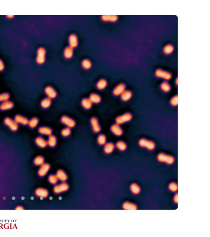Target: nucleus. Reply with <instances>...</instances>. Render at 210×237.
I'll return each mask as SVG.
<instances>
[{"instance_id": "37", "label": "nucleus", "mask_w": 210, "mask_h": 237, "mask_svg": "<svg viewBox=\"0 0 210 237\" xmlns=\"http://www.w3.org/2000/svg\"><path fill=\"white\" fill-rule=\"evenodd\" d=\"M33 162L36 166H41L44 163V158L41 156H38L35 158Z\"/></svg>"}, {"instance_id": "11", "label": "nucleus", "mask_w": 210, "mask_h": 237, "mask_svg": "<svg viewBox=\"0 0 210 237\" xmlns=\"http://www.w3.org/2000/svg\"><path fill=\"white\" fill-rule=\"evenodd\" d=\"M68 42L69 46L73 49L77 47L79 43L77 36L75 34H71L68 38Z\"/></svg>"}, {"instance_id": "12", "label": "nucleus", "mask_w": 210, "mask_h": 237, "mask_svg": "<svg viewBox=\"0 0 210 237\" xmlns=\"http://www.w3.org/2000/svg\"><path fill=\"white\" fill-rule=\"evenodd\" d=\"M44 92L48 98L52 99L56 98L57 96V93L55 89L51 86H47L44 89Z\"/></svg>"}, {"instance_id": "14", "label": "nucleus", "mask_w": 210, "mask_h": 237, "mask_svg": "<svg viewBox=\"0 0 210 237\" xmlns=\"http://www.w3.org/2000/svg\"><path fill=\"white\" fill-rule=\"evenodd\" d=\"M35 194L37 197L39 198H47L49 196V193L48 191L46 189L38 188L35 191Z\"/></svg>"}, {"instance_id": "36", "label": "nucleus", "mask_w": 210, "mask_h": 237, "mask_svg": "<svg viewBox=\"0 0 210 237\" xmlns=\"http://www.w3.org/2000/svg\"><path fill=\"white\" fill-rule=\"evenodd\" d=\"M81 66L83 69L89 70L91 67L92 64L89 60L88 59H85L82 61Z\"/></svg>"}, {"instance_id": "46", "label": "nucleus", "mask_w": 210, "mask_h": 237, "mask_svg": "<svg viewBox=\"0 0 210 237\" xmlns=\"http://www.w3.org/2000/svg\"><path fill=\"white\" fill-rule=\"evenodd\" d=\"M15 210H24V207L22 206H17V207H16L15 209Z\"/></svg>"}, {"instance_id": "24", "label": "nucleus", "mask_w": 210, "mask_h": 237, "mask_svg": "<svg viewBox=\"0 0 210 237\" xmlns=\"http://www.w3.org/2000/svg\"><path fill=\"white\" fill-rule=\"evenodd\" d=\"M133 96V93L131 91L125 90L120 96L121 99L124 102L129 101L131 98Z\"/></svg>"}, {"instance_id": "31", "label": "nucleus", "mask_w": 210, "mask_h": 237, "mask_svg": "<svg viewBox=\"0 0 210 237\" xmlns=\"http://www.w3.org/2000/svg\"><path fill=\"white\" fill-rule=\"evenodd\" d=\"M48 141H47L48 145L54 148L55 147L57 144V138L55 135H51L49 136Z\"/></svg>"}, {"instance_id": "9", "label": "nucleus", "mask_w": 210, "mask_h": 237, "mask_svg": "<svg viewBox=\"0 0 210 237\" xmlns=\"http://www.w3.org/2000/svg\"><path fill=\"white\" fill-rule=\"evenodd\" d=\"M50 164L48 163H44L40 166L38 171V175L39 176L43 177L47 175L50 169Z\"/></svg>"}, {"instance_id": "5", "label": "nucleus", "mask_w": 210, "mask_h": 237, "mask_svg": "<svg viewBox=\"0 0 210 237\" xmlns=\"http://www.w3.org/2000/svg\"><path fill=\"white\" fill-rule=\"evenodd\" d=\"M133 116L131 113H125L117 117L115 119L116 123L119 125L124 124L131 120Z\"/></svg>"}, {"instance_id": "1", "label": "nucleus", "mask_w": 210, "mask_h": 237, "mask_svg": "<svg viewBox=\"0 0 210 237\" xmlns=\"http://www.w3.org/2000/svg\"><path fill=\"white\" fill-rule=\"evenodd\" d=\"M156 158L158 162L164 163L168 165H173L175 161V158L173 156L163 152L159 153L157 156Z\"/></svg>"}, {"instance_id": "34", "label": "nucleus", "mask_w": 210, "mask_h": 237, "mask_svg": "<svg viewBox=\"0 0 210 237\" xmlns=\"http://www.w3.org/2000/svg\"><path fill=\"white\" fill-rule=\"evenodd\" d=\"M117 148L121 152H124L127 149V145L125 142L122 141H119L116 143L115 145Z\"/></svg>"}, {"instance_id": "23", "label": "nucleus", "mask_w": 210, "mask_h": 237, "mask_svg": "<svg viewBox=\"0 0 210 237\" xmlns=\"http://www.w3.org/2000/svg\"><path fill=\"white\" fill-rule=\"evenodd\" d=\"M74 55V50L69 46L65 47L63 52L64 57L67 59H71Z\"/></svg>"}, {"instance_id": "7", "label": "nucleus", "mask_w": 210, "mask_h": 237, "mask_svg": "<svg viewBox=\"0 0 210 237\" xmlns=\"http://www.w3.org/2000/svg\"><path fill=\"white\" fill-rule=\"evenodd\" d=\"M4 123L12 131H17L19 128L18 124L14 120H12L9 117L5 118L4 120Z\"/></svg>"}, {"instance_id": "6", "label": "nucleus", "mask_w": 210, "mask_h": 237, "mask_svg": "<svg viewBox=\"0 0 210 237\" xmlns=\"http://www.w3.org/2000/svg\"><path fill=\"white\" fill-rule=\"evenodd\" d=\"M69 189V186L65 182H62L59 184L55 185L53 189L54 193L56 194L63 193L67 191Z\"/></svg>"}, {"instance_id": "13", "label": "nucleus", "mask_w": 210, "mask_h": 237, "mask_svg": "<svg viewBox=\"0 0 210 237\" xmlns=\"http://www.w3.org/2000/svg\"><path fill=\"white\" fill-rule=\"evenodd\" d=\"M90 124H91L92 130L95 133H97L100 132L101 128L100 124L98 122V120L96 117L91 118L90 120Z\"/></svg>"}, {"instance_id": "8", "label": "nucleus", "mask_w": 210, "mask_h": 237, "mask_svg": "<svg viewBox=\"0 0 210 237\" xmlns=\"http://www.w3.org/2000/svg\"><path fill=\"white\" fill-rule=\"evenodd\" d=\"M60 120L63 124L66 125L67 127L70 128L75 127L76 125L75 121L67 116H62Z\"/></svg>"}, {"instance_id": "15", "label": "nucleus", "mask_w": 210, "mask_h": 237, "mask_svg": "<svg viewBox=\"0 0 210 237\" xmlns=\"http://www.w3.org/2000/svg\"><path fill=\"white\" fill-rule=\"evenodd\" d=\"M129 189L131 193L133 195H138L141 192V188L140 186L136 183H132L130 185Z\"/></svg>"}, {"instance_id": "17", "label": "nucleus", "mask_w": 210, "mask_h": 237, "mask_svg": "<svg viewBox=\"0 0 210 237\" xmlns=\"http://www.w3.org/2000/svg\"><path fill=\"white\" fill-rule=\"evenodd\" d=\"M122 208L125 210H137L138 207L134 203L129 201H125L122 204Z\"/></svg>"}, {"instance_id": "39", "label": "nucleus", "mask_w": 210, "mask_h": 237, "mask_svg": "<svg viewBox=\"0 0 210 237\" xmlns=\"http://www.w3.org/2000/svg\"><path fill=\"white\" fill-rule=\"evenodd\" d=\"M97 143L100 145H104L106 143V137L104 134H100L97 139Z\"/></svg>"}, {"instance_id": "45", "label": "nucleus", "mask_w": 210, "mask_h": 237, "mask_svg": "<svg viewBox=\"0 0 210 237\" xmlns=\"http://www.w3.org/2000/svg\"><path fill=\"white\" fill-rule=\"evenodd\" d=\"M5 66L3 62L0 59V71H3L4 69Z\"/></svg>"}, {"instance_id": "33", "label": "nucleus", "mask_w": 210, "mask_h": 237, "mask_svg": "<svg viewBox=\"0 0 210 237\" xmlns=\"http://www.w3.org/2000/svg\"><path fill=\"white\" fill-rule=\"evenodd\" d=\"M51 104V99H50L48 97L42 100L40 103L41 107L44 109H47V108H49Z\"/></svg>"}, {"instance_id": "20", "label": "nucleus", "mask_w": 210, "mask_h": 237, "mask_svg": "<svg viewBox=\"0 0 210 237\" xmlns=\"http://www.w3.org/2000/svg\"><path fill=\"white\" fill-rule=\"evenodd\" d=\"M58 179L62 182H65L68 179V176L63 170L60 169L57 171L56 175Z\"/></svg>"}, {"instance_id": "21", "label": "nucleus", "mask_w": 210, "mask_h": 237, "mask_svg": "<svg viewBox=\"0 0 210 237\" xmlns=\"http://www.w3.org/2000/svg\"><path fill=\"white\" fill-rule=\"evenodd\" d=\"M14 120L18 124H21L23 125H28L29 121L27 118L21 115H17L15 116Z\"/></svg>"}, {"instance_id": "10", "label": "nucleus", "mask_w": 210, "mask_h": 237, "mask_svg": "<svg viewBox=\"0 0 210 237\" xmlns=\"http://www.w3.org/2000/svg\"><path fill=\"white\" fill-rule=\"evenodd\" d=\"M126 86L124 83H120L114 89L112 93L115 96H121L124 92L126 90Z\"/></svg>"}, {"instance_id": "32", "label": "nucleus", "mask_w": 210, "mask_h": 237, "mask_svg": "<svg viewBox=\"0 0 210 237\" xmlns=\"http://www.w3.org/2000/svg\"><path fill=\"white\" fill-rule=\"evenodd\" d=\"M107 85V82L104 79H101L97 83L96 87L99 90H102L106 88Z\"/></svg>"}, {"instance_id": "40", "label": "nucleus", "mask_w": 210, "mask_h": 237, "mask_svg": "<svg viewBox=\"0 0 210 237\" xmlns=\"http://www.w3.org/2000/svg\"><path fill=\"white\" fill-rule=\"evenodd\" d=\"M48 181L51 184L53 185L56 184L58 182V180L56 176V175H51L48 178Z\"/></svg>"}, {"instance_id": "38", "label": "nucleus", "mask_w": 210, "mask_h": 237, "mask_svg": "<svg viewBox=\"0 0 210 237\" xmlns=\"http://www.w3.org/2000/svg\"><path fill=\"white\" fill-rule=\"evenodd\" d=\"M39 123V120L36 117H33L29 120L28 125L32 128H35Z\"/></svg>"}, {"instance_id": "28", "label": "nucleus", "mask_w": 210, "mask_h": 237, "mask_svg": "<svg viewBox=\"0 0 210 237\" xmlns=\"http://www.w3.org/2000/svg\"><path fill=\"white\" fill-rule=\"evenodd\" d=\"M89 99L92 102V104H98L101 101V97L99 95L97 94L92 93L89 96Z\"/></svg>"}, {"instance_id": "42", "label": "nucleus", "mask_w": 210, "mask_h": 237, "mask_svg": "<svg viewBox=\"0 0 210 237\" xmlns=\"http://www.w3.org/2000/svg\"><path fill=\"white\" fill-rule=\"evenodd\" d=\"M9 97H10V96L9 94L7 93H4L0 94V102H2L8 100Z\"/></svg>"}, {"instance_id": "2", "label": "nucleus", "mask_w": 210, "mask_h": 237, "mask_svg": "<svg viewBox=\"0 0 210 237\" xmlns=\"http://www.w3.org/2000/svg\"><path fill=\"white\" fill-rule=\"evenodd\" d=\"M138 144L140 148L146 149L150 151L154 150L156 147V144L154 141L144 138L140 139Z\"/></svg>"}, {"instance_id": "35", "label": "nucleus", "mask_w": 210, "mask_h": 237, "mask_svg": "<svg viewBox=\"0 0 210 237\" xmlns=\"http://www.w3.org/2000/svg\"><path fill=\"white\" fill-rule=\"evenodd\" d=\"M168 189L170 192L177 193L178 190V185L177 183L172 182L169 184Z\"/></svg>"}, {"instance_id": "43", "label": "nucleus", "mask_w": 210, "mask_h": 237, "mask_svg": "<svg viewBox=\"0 0 210 237\" xmlns=\"http://www.w3.org/2000/svg\"><path fill=\"white\" fill-rule=\"evenodd\" d=\"M61 134L64 137H68L71 133V128L66 127L64 128L61 131Z\"/></svg>"}, {"instance_id": "4", "label": "nucleus", "mask_w": 210, "mask_h": 237, "mask_svg": "<svg viewBox=\"0 0 210 237\" xmlns=\"http://www.w3.org/2000/svg\"><path fill=\"white\" fill-rule=\"evenodd\" d=\"M154 74L155 76L157 78L163 79L166 81L171 80L172 77V74L170 72L160 68L155 70Z\"/></svg>"}, {"instance_id": "26", "label": "nucleus", "mask_w": 210, "mask_h": 237, "mask_svg": "<svg viewBox=\"0 0 210 237\" xmlns=\"http://www.w3.org/2000/svg\"><path fill=\"white\" fill-rule=\"evenodd\" d=\"M174 47L173 44H168L164 47L163 52L165 55H171L174 52Z\"/></svg>"}, {"instance_id": "44", "label": "nucleus", "mask_w": 210, "mask_h": 237, "mask_svg": "<svg viewBox=\"0 0 210 237\" xmlns=\"http://www.w3.org/2000/svg\"><path fill=\"white\" fill-rule=\"evenodd\" d=\"M173 201L174 204H176V205H178V193H177H177H175V194H174V197H173Z\"/></svg>"}, {"instance_id": "16", "label": "nucleus", "mask_w": 210, "mask_h": 237, "mask_svg": "<svg viewBox=\"0 0 210 237\" xmlns=\"http://www.w3.org/2000/svg\"><path fill=\"white\" fill-rule=\"evenodd\" d=\"M110 130L114 135L117 136H120L123 134V130L120 127V125L115 124L111 126Z\"/></svg>"}, {"instance_id": "19", "label": "nucleus", "mask_w": 210, "mask_h": 237, "mask_svg": "<svg viewBox=\"0 0 210 237\" xmlns=\"http://www.w3.org/2000/svg\"><path fill=\"white\" fill-rule=\"evenodd\" d=\"M104 145V152L107 154H109L112 153L115 148V145L113 143H111V142L106 143Z\"/></svg>"}, {"instance_id": "18", "label": "nucleus", "mask_w": 210, "mask_h": 237, "mask_svg": "<svg viewBox=\"0 0 210 237\" xmlns=\"http://www.w3.org/2000/svg\"><path fill=\"white\" fill-rule=\"evenodd\" d=\"M118 16L116 15H102L101 18L104 22H115L118 20Z\"/></svg>"}, {"instance_id": "30", "label": "nucleus", "mask_w": 210, "mask_h": 237, "mask_svg": "<svg viewBox=\"0 0 210 237\" xmlns=\"http://www.w3.org/2000/svg\"><path fill=\"white\" fill-rule=\"evenodd\" d=\"M82 106L86 110H89L92 107V103L89 98H83L81 100Z\"/></svg>"}, {"instance_id": "47", "label": "nucleus", "mask_w": 210, "mask_h": 237, "mask_svg": "<svg viewBox=\"0 0 210 237\" xmlns=\"http://www.w3.org/2000/svg\"><path fill=\"white\" fill-rule=\"evenodd\" d=\"M6 17L9 19H12V18H13L14 17V16H13V15H7V16H6Z\"/></svg>"}, {"instance_id": "3", "label": "nucleus", "mask_w": 210, "mask_h": 237, "mask_svg": "<svg viewBox=\"0 0 210 237\" xmlns=\"http://www.w3.org/2000/svg\"><path fill=\"white\" fill-rule=\"evenodd\" d=\"M46 49L43 47H40L37 51L36 62L39 65H42L45 63L46 61Z\"/></svg>"}, {"instance_id": "48", "label": "nucleus", "mask_w": 210, "mask_h": 237, "mask_svg": "<svg viewBox=\"0 0 210 237\" xmlns=\"http://www.w3.org/2000/svg\"><path fill=\"white\" fill-rule=\"evenodd\" d=\"M175 84H176V85L178 86V77L176 78V80H175Z\"/></svg>"}, {"instance_id": "25", "label": "nucleus", "mask_w": 210, "mask_h": 237, "mask_svg": "<svg viewBox=\"0 0 210 237\" xmlns=\"http://www.w3.org/2000/svg\"><path fill=\"white\" fill-rule=\"evenodd\" d=\"M35 143L37 146L41 148H44L48 145L47 141L42 137H37L35 139Z\"/></svg>"}, {"instance_id": "27", "label": "nucleus", "mask_w": 210, "mask_h": 237, "mask_svg": "<svg viewBox=\"0 0 210 237\" xmlns=\"http://www.w3.org/2000/svg\"><path fill=\"white\" fill-rule=\"evenodd\" d=\"M38 131L40 134L42 135H51L52 133V130L49 127H47V126H42L39 128L38 129Z\"/></svg>"}, {"instance_id": "29", "label": "nucleus", "mask_w": 210, "mask_h": 237, "mask_svg": "<svg viewBox=\"0 0 210 237\" xmlns=\"http://www.w3.org/2000/svg\"><path fill=\"white\" fill-rule=\"evenodd\" d=\"M160 89L164 92L168 93L171 90V87L167 81H165L161 83Z\"/></svg>"}, {"instance_id": "22", "label": "nucleus", "mask_w": 210, "mask_h": 237, "mask_svg": "<svg viewBox=\"0 0 210 237\" xmlns=\"http://www.w3.org/2000/svg\"><path fill=\"white\" fill-rule=\"evenodd\" d=\"M14 107V104L11 101H7L2 102L0 105V110H7L12 109Z\"/></svg>"}, {"instance_id": "41", "label": "nucleus", "mask_w": 210, "mask_h": 237, "mask_svg": "<svg viewBox=\"0 0 210 237\" xmlns=\"http://www.w3.org/2000/svg\"><path fill=\"white\" fill-rule=\"evenodd\" d=\"M170 104L173 107H176L178 105V95L172 97L170 100Z\"/></svg>"}]
</instances>
